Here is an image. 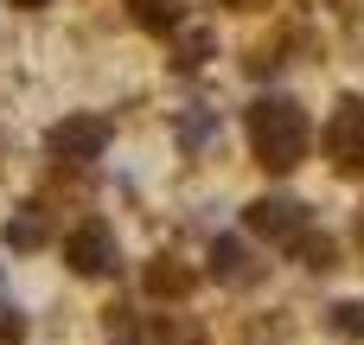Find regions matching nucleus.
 Instances as JSON below:
<instances>
[{
	"label": "nucleus",
	"instance_id": "f257e3e1",
	"mask_svg": "<svg viewBox=\"0 0 364 345\" xmlns=\"http://www.w3.org/2000/svg\"><path fill=\"white\" fill-rule=\"evenodd\" d=\"M243 122H250V147H256V160L269 173H294L307 160V147H314V122H307V109L294 96H256Z\"/></svg>",
	"mask_w": 364,
	"mask_h": 345
},
{
	"label": "nucleus",
	"instance_id": "f03ea898",
	"mask_svg": "<svg viewBox=\"0 0 364 345\" xmlns=\"http://www.w3.org/2000/svg\"><path fill=\"white\" fill-rule=\"evenodd\" d=\"M64 262H70L77 275H109V269L122 262V243H115V230H109L102 218H90V224H77V230L64 237Z\"/></svg>",
	"mask_w": 364,
	"mask_h": 345
},
{
	"label": "nucleus",
	"instance_id": "7ed1b4c3",
	"mask_svg": "<svg viewBox=\"0 0 364 345\" xmlns=\"http://www.w3.org/2000/svg\"><path fill=\"white\" fill-rule=\"evenodd\" d=\"M45 147H51V160L90 166V160H102V147H109V122H96V115H70V122H58V128L45 134Z\"/></svg>",
	"mask_w": 364,
	"mask_h": 345
},
{
	"label": "nucleus",
	"instance_id": "20e7f679",
	"mask_svg": "<svg viewBox=\"0 0 364 345\" xmlns=\"http://www.w3.org/2000/svg\"><path fill=\"white\" fill-rule=\"evenodd\" d=\"M326 154H333L339 173H364V102L358 96H346V102L333 109V122H326Z\"/></svg>",
	"mask_w": 364,
	"mask_h": 345
},
{
	"label": "nucleus",
	"instance_id": "39448f33",
	"mask_svg": "<svg viewBox=\"0 0 364 345\" xmlns=\"http://www.w3.org/2000/svg\"><path fill=\"white\" fill-rule=\"evenodd\" d=\"M243 224H250L256 237H269V243H294V237L307 230V205H301V198H256V205L243 211Z\"/></svg>",
	"mask_w": 364,
	"mask_h": 345
},
{
	"label": "nucleus",
	"instance_id": "423d86ee",
	"mask_svg": "<svg viewBox=\"0 0 364 345\" xmlns=\"http://www.w3.org/2000/svg\"><path fill=\"white\" fill-rule=\"evenodd\" d=\"M211 275L230 282V288H243V282H256V262H250V250H243L237 237H218V243H211Z\"/></svg>",
	"mask_w": 364,
	"mask_h": 345
},
{
	"label": "nucleus",
	"instance_id": "0eeeda50",
	"mask_svg": "<svg viewBox=\"0 0 364 345\" xmlns=\"http://www.w3.org/2000/svg\"><path fill=\"white\" fill-rule=\"evenodd\" d=\"M179 6H186V0H128V13H134L147 32H173V26H179Z\"/></svg>",
	"mask_w": 364,
	"mask_h": 345
},
{
	"label": "nucleus",
	"instance_id": "6e6552de",
	"mask_svg": "<svg viewBox=\"0 0 364 345\" xmlns=\"http://www.w3.org/2000/svg\"><path fill=\"white\" fill-rule=\"evenodd\" d=\"M6 243H13V250H38V243H45V218H38L32 205L13 211V218H6Z\"/></svg>",
	"mask_w": 364,
	"mask_h": 345
},
{
	"label": "nucleus",
	"instance_id": "1a4fd4ad",
	"mask_svg": "<svg viewBox=\"0 0 364 345\" xmlns=\"http://www.w3.org/2000/svg\"><path fill=\"white\" fill-rule=\"evenodd\" d=\"M333 333L339 339H364V301H339L333 307Z\"/></svg>",
	"mask_w": 364,
	"mask_h": 345
},
{
	"label": "nucleus",
	"instance_id": "9d476101",
	"mask_svg": "<svg viewBox=\"0 0 364 345\" xmlns=\"http://www.w3.org/2000/svg\"><path fill=\"white\" fill-rule=\"evenodd\" d=\"M294 250H301V262H307V269H333V243H326V237H307V230H301V237H294Z\"/></svg>",
	"mask_w": 364,
	"mask_h": 345
},
{
	"label": "nucleus",
	"instance_id": "9b49d317",
	"mask_svg": "<svg viewBox=\"0 0 364 345\" xmlns=\"http://www.w3.org/2000/svg\"><path fill=\"white\" fill-rule=\"evenodd\" d=\"M147 288H154V294H186L192 282H186L179 269H166V262H160V269H147Z\"/></svg>",
	"mask_w": 364,
	"mask_h": 345
},
{
	"label": "nucleus",
	"instance_id": "f8f14e48",
	"mask_svg": "<svg viewBox=\"0 0 364 345\" xmlns=\"http://www.w3.org/2000/svg\"><path fill=\"white\" fill-rule=\"evenodd\" d=\"M211 128H218V115H192V122L179 128V141H186V147H198V141H205Z\"/></svg>",
	"mask_w": 364,
	"mask_h": 345
},
{
	"label": "nucleus",
	"instance_id": "ddd939ff",
	"mask_svg": "<svg viewBox=\"0 0 364 345\" xmlns=\"http://www.w3.org/2000/svg\"><path fill=\"white\" fill-rule=\"evenodd\" d=\"M26 333V314L19 307H0V339H19Z\"/></svg>",
	"mask_w": 364,
	"mask_h": 345
},
{
	"label": "nucleus",
	"instance_id": "4468645a",
	"mask_svg": "<svg viewBox=\"0 0 364 345\" xmlns=\"http://www.w3.org/2000/svg\"><path fill=\"white\" fill-rule=\"evenodd\" d=\"M6 6H45V0H6Z\"/></svg>",
	"mask_w": 364,
	"mask_h": 345
},
{
	"label": "nucleus",
	"instance_id": "2eb2a0df",
	"mask_svg": "<svg viewBox=\"0 0 364 345\" xmlns=\"http://www.w3.org/2000/svg\"><path fill=\"white\" fill-rule=\"evenodd\" d=\"M224 6H256V0H224Z\"/></svg>",
	"mask_w": 364,
	"mask_h": 345
}]
</instances>
